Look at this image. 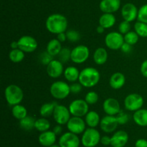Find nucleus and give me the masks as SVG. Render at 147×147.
<instances>
[{
	"label": "nucleus",
	"mask_w": 147,
	"mask_h": 147,
	"mask_svg": "<svg viewBox=\"0 0 147 147\" xmlns=\"http://www.w3.org/2000/svg\"><path fill=\"white\" fill-rule=\"evenodd\" d=\"M45 27L48 32L57 35L67 31L68 22L63 14L55 13L48 16L45 22Z\"/></svg>",
	"instance_id": "1"
},
{
	"label": "nucleus",
	"mask_w": 147,
	"mask_h": 147,
	"mask_svg": "<svg viewBox=\"0 0 147 147\" xmlns=\"http://www.w3.org/2000/svg\"><path fill=\"white\" fill-rule=\"evenodd\" d=\"M100 74L97 69L93 67H86L80 71L78 82L83 87L92 88L98 84Z\"/></svg>",
	"instance_id": "2"
},
{
	"label": "nucleus",
	"mask_w": 147,
	"mask_h": 147,
	"mask_svg": "<svg viewBox=\"0 0 147 147\" xmlns=\"http://www.w3.org/2000/svg\"><path fill=\"white\" fill-rule=\"evenodd\" d=\"M4 97L9 105L14 106L21 103L24 98V92L18 85L9 84L4 90Z\"/></svg>",
	"instance_id": "3"
},
{
	"label": "nucleus",
	"mask_w": 147,
	"mask_h": 147,
	"mask_svg": "<svg viewBox=\"0 0 147 147\" xmlns=\"http://www.w3.org/2000/svg\"><path fill=\"white\" fill-rule=\"evenodd\" d=\"M50 95L56 99H64L69 96L70 92V85L64 81H56L50 87Z\"/></svg>",
	"instance_id": "4"
},
{
	"label": "nucleus",
	"mask_w": 147,
	"mask_h": 147,
	"mask_svg": "<svg viewBox=\"0 0 147 147\" xmlns=\"http://www.w3.org/2000/svg\"><path fill=\"white\" fill-rule=\"evenodd\" d=\"M100 132L95 128H88L82 134L81 144L84 147H96L100 142Z\"/></svg>",
	"instance_id": "5"
},
{
	"label": "nucleus",
	"mask_w": 147,
	"mask_h": 147,
	"mask_svg": "<svg viewBox=\"0 0 147 147\" xmlns=\"http://www.w3.org/2000/svg\"><path fill=\"white\" fill-rule=\"evenodd\" d=\"M144 99L143 97L137 93H131L125 97L123 101L124 108L126 110L136 112L144 106Z\"/></svg>",
	"instance_id": "6"
},
{
	"label": "nucleus",
	"mask_w": 147,
	"mask_h": 147,
	"mask_svg": "<svg viewBox=\"0 0 147 147\" xmlns=\"http://www.w3.org/2000/svg\"><path fill=\"white\" fill-rule=\"evenodd\" d=\"M69 110L71 115L76 117L86 116L89 112V105L85 99H76L72 101L69 105Z\"/></svg>",
	"instance_id": "7"
},
{
	"label": "nucleus",
	"mask_w": 147,
	"mask_h": 147,
	"mask_svg": "<svg viewBox=\"0 0 147 147\" xmlns=\"http://www.w3.org/2000/svg\"><path fill=\"white\" fill-rule=\"evenodd\" d=\"M90 56V50L85 45H78L71 50L70 60L76 64L85 63Z\"/></svg>",
	"instance_id": "8"
},
{
	"label": "nucleus",
	"mask_w": 147,
	"mask_h": 147,
	"mask_svg": "<svg viewBox=\"0 0 147 147\" xmlns=\"http://www.w3.org/2000/svg\"><path fill=\"white\" fill-rule=\"evenodd\" d=\"M123 43H124L123 35H122L119 32H111L108 33L105 37V44L106 47L111 50H119Z\"/></svg>",
	"instance_id": "9"
},
{
	"label": "nucleus",
	"mask_w": 147,
	"mask_h": 147,
	"mask_svg": "<svg viewBox=\"0 0 147 147\" xmlns=\"http://www.w3.org/2000/svg\"><path fill=\"white\" fill-rule=\"evenodd\" d=\"M55 121L58 125H66L69 120L71 118V113H70L69 108L63 105H56L55 108L54 112L53 115Z\"/></svg>",
	"instance_id": "10"
},
{
	"label": "nucleus",
	"mask_w": 147,
	"mask_h": 147,
	"mask_svg": "<svg viewBox=\"0 0 147 147\" xmlns=\"http://www.w3.org/2000/svg\"><path fill=\"white\" fill-rule=\"evenodd\" d=\"M80 143L81 141L78 135L70 131L62 134L58 141L60 147H79Z\"/></svg>",
	"instance_id": "11"
},
{
	"label": "nucleus",
	"mask_w": 147,
	"mask_h": 147,
	"mask_svg": "<svg viewBox=\"0 0 147 147\" xmlns=\"http://www.w3.org/2000/svg\"><path fill=\"white\" fill-rule=\"evenodd\" d=\"M67 130L75 134H83L86 129V122L80 117L73 116L66 124Z\"/></svg>",
	"instance_id": "12"
},
{
	"label": "nucleus",
	"mask_w": 147,
	"mask_h": 147,
	"mask_svg": "<svg viewBox=\"0 0 147 147\" xmlns=\"http://www.w3.org/2000/svg\"><path fill=\"white\" fill-rule=\"evenodd\" d=\"M19 48L24 53H32L37 48L38 43L34 37L30 35H23L17 40Z\"/></svg>",
	"instance_id": "13"
},
{
	"label": "nucleus",
	"mask_w": 147,
	"mask_h": 147,
	"mask_svg": "<svg viewBox=\"0 0 147 147\" xmlns=\"http://www.w3.org/2000/svg\"><path fill=\"white\" fill-rule=\"evenodd\" d=\"M64 70L63 63L58 59L52 60L46 67V72L47 75L53 79H57L61 76L64 73Z\"/></svg>",
	"instance_id": "14"
},
{
	"label": "nucleus",
	"mask_w": 147,
	"mask_h": 147,
	"mask_svg": "<svg viewBox=\"0 0 147 147\" xmlns=\"http://www.w3.org/2000/svg\"><path fill=\"white\" fill-rule=\"evenodd\" d=\"M119 122L116 116L108 115L103 117L100 120V129L106 133H111L114 132L119 126Z\"/></svg>",
	"instance_id": "15"
},
{
	"label": "nucleus",
	"mask_w": 147,
	"mask_h": 147,
	"mask_svg": "<svg viewBox=\"0 0 147 147\" xmlns=\"http://www.w3.org/2000/svg\"><path fill=\"white\" fill-rule=\"evenodd\" d=\"M103 109L105 113L108 115L116 116L121 110L118 99L113 97H109L105 99L103 103Z\"/></svg>",
	"instance_id": "16"
},
{
	"label": "nucleus",
	"mask_w": 147,
	"mask_h": 147,
	"mask_svg": "<svg viewBox=\"0 0 147 147\" xmlns=\"http://www.w3.org/2000/svg\"><path fill=\"white\" fill-rule=\"evenodd\" d=\"M138 12L137 7L132 3H127L124 4L121 8V16L123 20L131 22L137 19Z\"/></svg>",
	"instance_id": "17"
},
{
	"label": "nucleus",
	"mask_w": 147,
	"mask_h": 147,
	"mask_svg": "<svg viewBox=\"0 0 147 147\" xmlns=\"http://www.w3.org/2000/svg\"><path fill=\"white\" fill-rule=\"evenodd\" d=\"M111 137L112 147H125L129 141V134L123 130L116 131Z\"/></svg>",
	"instance_id": "18"
},
{
	"label": "nucleus",
	"mask_w": 147,
	"mask_h": 147,
	"mask_svg": "<svg viewBox=\"0 0 147 147\" xmlns=\"http://www.w3.org/2000/svg\"><path fill=\"white\" fill-rule=\"evenodd\" d=\"M99 7L103 13L113 14L117 12L121 7L120 0H101Z\"/></svg>",
	"instance_id": "19"
},
{
	"label": "nucleus",
	"mask_w": 147,
	"mask_h": 147,
	"mask_svg": "<svg viewBox=\"0 0 147 147\" xmlns=\"http://www.w3.org/2000/svg\"><path fill=\"white\" fill-rule=\"evenodd\" d=\"M57 141V135L53 131H47L40 133L38 136V141L41 146L49 147L55 144Z\"/></svg>",
	"instance_id": "20"
},
{
	"label": "nucleus",
	"mask_w": 147,
	"mask_h": 147,
	"mask_svg": "<svg viewBox=\"0 0 147 147\" xmlns=\"http://www.w3.org/2000/svg\"><path fill=\"white\" fill-rule=\"evenodd\" d=\"M126 83V76L121 72H115L111 76L109 84L113 89H119L123 87Z\"/></svg>",
	"instance_id": "21"
},
{
	"label": "nucleus",
	"mask_w": 147,
	"mask_h": 147,
	"mask_svg": "<svg viewBox=\"0 0 147 147\" xmlns=\"http://www.w3.org/2000/svg\"><path fill=\"white\" fill-rule=\"evenodd\" d=\"M80 71L78 69L77 67L73 66H67L65 69L64 73V77L67 82H76L77 81H78L79 76H80Z\"/></svg>",
	"instance_id": "22"
},
{
	"label": "nucleus",
	"mask_w": 147,
	"mask_h": 147,
	"mask_svg": "<svg viewBox=\"0 0 147 147\" xmlns=\"http://www.w3.org/2000/svg\"><path fill=\"white\" fill-rule=\"evenodd\" d=\"M93 61L97 65H103L106 63L109 58V53L104 48H98L93 53Z\"/></svg>",
	"instance_id": "23"
},
{
	"label": "nucleus",
	"mask_w": 147,
	"mask_h": 147,
	"mask_svg": "<svg viewBox=\"0 0 147 147\" xmlns=\"http://www.w3.org/2000/svg\"><path fill=\"white\" fill-rule=\"evenodd\" d=\"M85 121L86 122V125L88 126V128H95L100 125V115L96 111L91 110L89 111L86 115L85 116Z\"/></svg>",
	"instance_id": "24"
},
{
	"label": "nucleus",
	"mask_w": 147,
	"mask_h": 147,
	"mask_svg": "<svg viewBox=\"0 0 147 147\" xmlns=\"http://www.w3.org/2000/svg\"><path fill=\"white\" fill-rule=\"evenodd\" d=\"M133 120L135 123L140 127H147V109L142 108L134 112Z\"/></svg>",
	"instance_id": "25"
},
{
	"label": "nucleus",
	"mask_w": 147,
	"mask_h": 147,
	"mask_svg": "<svg viewBox=\"0 0 147 147\" xmlns=\"http://www.w3.org/2000/svg\"><path fill=\"white\" fill-rule=\"evenodd\" d=\"M116 22V17L111 13H103L99 18V25L105 29H109L113 27Z\"/></svg>",
	"instance_id": "26"
},
{
	"label": "nucleus",
	"mask_w": 147,
	"mask_h": 147,
	"mask_svg": "<svg viewBox=\"0 0 147 147\" xmlns=\"http://www.w3.org/2000/svg\"><path fill=\"white\" fill-rule=\"evenodd\" d=\"M62 48L63 47H62L61 42L59 41L57 38H55L52 39L48 42L46 47V51L54 57L60 53Z\"/></svg>",
	"instance_id": "27"
},
{
	"label": "nucleus",
	"mask_w": 147,
	"mask_h": 147,
	"mask_svg": "<svg viewBox=\"0 0 147 147\" xmlns=\"http://www.w3.org/2000/svg\"><path fill=\"white\" fill-rule=\"evenodd\" d=\"M57 102H47V103H44L40 109V114L42 117L43 118H48V117L52 116L54 112L55 108L56 105H57Z\"/></svg>",
	"instance_id": "28"
},
{
	"label": "nucleus",
	"mask_w": 147,
	"mask_h": 147,
	"mask_svg": "<svg viewBox=\"0 0 147 147\" xmlns=\"http://www.w3.org/2000/svg\"><path fill=\"white\" fill-rule=\"evenodd\" d=\"M11 114L15 119L20 120L27 116V110L25 107L22 105L21 104H19L12 106Z\"/></svg>",
	"instance_id": "29"
},
{
	"label": "nucleus",
	"mask_w": 147,
	"mask_h": 147,
	"mask_svg": "<svg viewBox=\"0 0 147 147\" xmlns=\"http://www.w3.org/2000/svg\"><path fill=\"white\" fill-rule=\"evenodd\" d=\"M36 119L32 116L27 115L25 118L20 120V126L22 130L26 131H30L34 128Z\"/></svg>",
	"instance_id": "30"
},
{
	"label": "nucleus",
	"mask_w": 147,
	"mask_h": 147,
	"mask_svg": "<svg viewBox=\"0 0 147 147\" xmlns=\"http://www.w3.org/2000/svg\"><path fill=\"white\" fill-rule=\"evenodd\" d=\"M24 53H25L20 48L11 49L9 53V59L14 63H20L24 60V56H25Z\"/></svg>",
	"instance_id": "31"
},
{
	"label": "nucleus",
	"mask_w": 147,
	"mask_h": 147,
	"mask_svg": "<svg viewBox=\"0 0 147 147\" xmlns=\"http://www.w3.org/2000/svg\"><path fill=\"white\" fill-rule=\"evenodd\" d=\"M50 122L46 118H37L35 120V124H34V128L39 132H45L50 130Z\"/></svg>",
	"instance_id": "32"
},
{
	"label": "nucleus",
	"mask_w": 147,
	"mask_h": 147,
	"mask_svg": "<svg viewBox=\"0 0 147 147\" xmlns=\"http://www.w3.org/2000/svg\"><path fill=\"white\" fill-rule=\"evenodd\" d=\"M134 31L141 37H147V24L137 21L134 24Z\"/></svg>",
	"instance_id": "33"
},
{
	"label": "nucleus",
	"mask_w": 147,
	"mask_h": 147,
	"mask_svg": "<svg viewBox=\"0 0 147 147\" xmlns=\"http://www.w3.org/2000/svg\"><path fill=\"white\" fill-rule=\"evenodd\" d=\"M123 37H124L125 43H128L131 46L136 45L139 40V36L138 35L137 33L135 31H131V30L125 34L123 35Z\"/></svg>",
	"instance_id": "34"
},
{
	"label": "nucleus",
	"mask_w": 147,
	"mask_h": 147,
	"mask_svg": "<svg viewBox=\"0 0 147 147\" xmlns=\"http://www.w3.org/2000/svg\"><path fill=\"white\" fill-rule=\"evenodd\" d=\"M58 60L60 61L62 63H67L70 60L71 58V50L67 47H64L60 50V53L58 55Z\"/></svg>",
	"instance_id": "35"
},
{
	"label": "nucleus",
	"mask_w": 147,
	"mask_h": 147,
	"mask_svg": "<svg viewBox=\"0 0 147 147\" xmlns=\"http://www.w3.org/2000/svg\"><path fill=\"white\" fill-rule=\"evenodd\" d=\"M85 100L88 105H95L99 99V96L97 92L94 91H90L85 96Z\"/></svg>",
	"instance_id": "36"
},
{
	"label": "nucleus",
	"mask_w": 147,
	"mask_h": 147,
	"mask_svg": "<svg viewBox=\"0 0 147 147\" xmlns=\"http://www.w3.org/2000/svg\"><path fill=\"white\" fill-rule=\"evenodd\" d=\"M66 35H67V38L69 41L72 43L78 41L80 39V34L78 31L76 30H68L66 31Z\"/></svg>",
	"instance_id": "37"
},
{
	"label": "nucleus",
	"mask_w": 147,
	"mask_h": 147,
	"mask_svg": "<svg viewBox=\"0 0 147 147\" xmlns=\"http://www.w3.org/2000/svg\"><path fill=\"white\" fill-rule=\"evenodd\" d=\"M116 117L119 125H125L130 120V116L129 114L122 110L116 115Z\"/></svg>",
	"instance_id": "38"
},
{
	"label": "nucleus",
	"mask_w": 147,
	"mask_h": 147,
	"mask_svg": "<svg viewBox=\"0 0 147 147\" xmlns=\"http://www.w3.org/2000/svg\"><path fill=\"white\" fill-rule=\"evenodd\" d=\"M137 20L138 21L147 24V4H144L139 9Z\"/></svg>",
	"instance_id": "39"
},
{
	"label": "nucleus",
	"mask_w": 147,
	"mask_h": 147,
	"mask_svg": "<svg viewBox=\"0 0 147 147\" xmlns=\"http://www.w3.org/2000/svg\"><path fill=\"white\" fill-rule=\"evenodd\" d=\"M131 22L123 20L119 24V32L124 35L129 31H131Z\"/></svg>",
	"instance_id": "40"
},
{
	"label": "nucleus",
	"mask_w": 147,
	"mask_h": 147,
	"mask_svg": "<svg viewBox=\"0 0 147 147\" xmlns=\"http://www.w3.org/2000/svg\"><path fill=\"white\" fill-rule=\"evenodd\" d=\"M40 63H42L43 65H46L47 66L52 60H53V56L49 54L47 51L42 52L41 54L40 55Z\"/></svg>",
	"instance_id": "41"
},
{
	"label": "nucleus",
	"mask_w": 147,
	"mask_h": 147,
	"mask_svg": "<svg viewBox=\"0 0 147 147\" xmlns=\"http://www.w3.org/2000/svg\"><path fill=\"white\" fill-rule=\"evenodd\" d=\"M70 92L73 94L80 93L83 89V86L80 84V82H73L70 85Z\"/></svg>",
	"instance_id": "42"
},
{
	"label": "nucleus",
	"mask_w": 147,
	"mask_h": 147,
	"mask_svg": "<svg viewBox=\"0 0 147 147\" xmlns=\"http://www.w3.org/2000/svg\"><path fill=\"white\" fill-rule=\"evenodd\" d=\"M100 143L102 145L106 146L111 145V137L109 136V135H103V136H101Z\"/></svg>",
	"instance_id": "43"
},
{
	"label": "nucleus",
	"mask_w": 147,
	"mask_h": 147,
	"mask_svg": "<svg viewBox=\"0 0 147 147\" xmlns=\"http://www.w3.org/2000/svg\"><path fill=\"white\" fill-rule=\"evenodd\" d=\"M140 71L142 76L147 78V59L144 61L142 63V64H141Z\"/></svg>",
	"instance_id": "44"
},
{
	"label": "nucleus",
	"mask_w": 147,
	"mask_h": 147,
	"mask_svg": "<svg viewBox=\"0 0 147 147\" xmlns=\"http://www.w3.org/2000/svg\"><path fill=\"white\" fill-rule=\"evenodd\" d=\"M135 147H147V140L139 138L135 142Z\"/></svg>",
	"instance_id": "45"
},
{
	"label": "nucleus",
	"mask_w": 147,
	"mask_h": 147,
	"mask_svg": "<svg viewBox=\"0 0 147 147\" xmlns=\"http://www.w3.org/2000/svg\"><path fill=\"white\" fill-rule=\"evenodd\" d=\"M121 51L123 52V53H131L132 50V46H131V45L128 44V43H125L124 42L123 46H122L121 48Z\"/></svg>",
	"instance_id": "46"
},
{
	"label": "nucleus",
	"mask_w": 147,
	"mask_h": 147,
	"mask_svg": "<svg viewBox=\"0 0 147 147\" xmlns=\"http://www.w3.org/2000/svg\"><path fill=\"white\" fill-rule=\"evenodd\" d=\"M57 39L61 43H63V42H65L66 40H67V35H66V32L65 33H59V34L57 35Z\"/></svg>",
	"instance_id": "47"
},
{
	"label": "nucleus",
	"mask_w": 147,
	"mask_h": 147,
	"mask_svg": "<svg viewBox=\"0 0 147 147\" xmlns=\"http://www.w3.org/2000/svg\"><path fill=\"white\" fill-rule=\"evenodd\" d=\"M53 131L57 135H60V134H61L62 132H63V127H62L61 125H58V124H57V125H56L53 128Z\"/></svg>",
	"instance_id": "48"
},
{
	"label": "nucleus",
	"mask_w": 147,
	"mask_h": 147,
	"mask_svg": "<svg viewBox=\"0 0 147 147\" xmlns=\"http://www.w3.org/2000/svg\"><path fill=\"white\" fill-rule=\"evenodd\" d=\"M10 47H11V49L19 48L18 42H17V41H12L11 43V44H10Z\"/></svg>",
	"instance_id": "49"
},
{
	"label": "nucleus",
	"mask_w": 147,
	"mask_h": 147,
	"mask_svg": "<svg viewBox=\"0 0 147 147\" xmlns=\"http://www.w3.org/2000/svg\"><path fill=\"white\" fill-rule=\"evenodd\" d=\"M105 30H106V29L100 25H98L97 27H96V32H97L98 33H99V34H102V33H103V32L105 31Z\"/></svg>",
	"instance_id": "50"
},
{
	"label": "nucleus",
	"mask_w": 147,
	"mask_h": 147,
	"mask_svg": "<svg viewBox=\"0 0 147 147\" xmlns=\"http://www.w3.org/2000/svg\"><path fill=\"white\" fill-rule=\"evenodd\" d=\"M49 147H60V145H59V144H53V145H52V146H49Z\"/></svg>",
	"instance_id": "51"
}]
</instances>
